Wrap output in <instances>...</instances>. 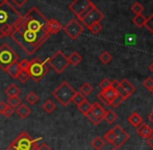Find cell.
Listing matches in <instances>:
<instances>
[{"mask_svg": "<svg viewBox=\"0 0 153 150\" xmlns=\"http://www.w3.org/2000/svg\"><path fill=\"white\" fill-rule=\"evenodd\" d=\"M15 112H16V114L20 118L25 119V118H27L29 115H30L31 110H30V108H29L28 105H26V104H24V103H21L20 105L16 108V111H15Z\"/></svg>", "mask_w": 153, "mask_h": 150, "instance_id": "obj_16", "label": "cell"}, {"mask_svg": "<svg viewBox=\"0 0 153 150\" xmlns=\"http://www.w3.org/2000/svg\"><path fill=\"white\" fill-rule=\"evenodd\" d=\"M113 129L116 134V140L115 143H114V146H115V148L118 149L122 147L129 140V134H127L124 128H122L121 125H116Z\"/></svg>", "mask_w": 153, "mask_h": 150, "instance_id": "obj_10", "label": "cell"}, {"mask_svg": "<svg viewBox=\"0 0 153 150\" xmlns=\"http://www.w3.org/2000/svg\"><path fill=\"white\" fill-rule=\"evenodd\" d=\"M78 110H79V112H80L81 114H83V115H87L89 112H91V108H92V104L90 103L88 100H85V101L82 102L81 104H79L78 106Z\"/></svg>", "mask_w": 153, "mask_h": 150, "instance_id": "obj_27", "label": "cell"}, {"mask_svg": "<svg viewBox=\"0 0 153 150\" xmlns=\"http://www.w3.org/2000/svg\"><path fill=\"white\" fill-rule=\"evenodd\" d=\"M39 99H40V98H39V96L36 95L34 92H30V93L26 95V101L28 102L29 104H31V105L38 103Z\"/></svg>", "mask_w": 153, "mask_h": 150, "instance_id": "obj_32", "label": "cell"}, {"mask_svg": "<svg viewBox=\"0 0 153 150\" xmlns=\"http://www.w3.org/2000/svg\"><path fill=\"white\" fill-rule=\"evenodd\" d=\"M20 71H21V68H20V66H19V62H16V63L12 64V65L7 68V70H6L5 72H7V73L10 75V77H13V78H17V76H18Z\"/></svg>", "mask_w": 153, "mask_h": 150, "instance_id": "obj_19", "label": "cell"}, {"mask_svg": "<svg viewBox=\"0 0 153 150\" xmlns=\"http://www.w3.org/2000/svg\"><path fill=\"white\" fill-rule=\"evenodd\" d=\"M123 101H124V99H123L121 96L118 94V96L115 98V100L111 103V106H113V108H118V106H119Z\"/></svg>", "mask_w": 153, "mask_h": 150, "instance_id": "obj_41", "label": "cell"}, {"mask_svg": "<svg viewBox=\"0 0 153 150\" xmlns=\"http://www.w3.org/2000/svg\"><path fill=\"white\" fill-rule=\"evenodd\" d=\"M5 94L8 96V97H14V96H19L21 94V89L16 85L15 83H12L7 88L5 89Z\"/></svg>", "mask_w": 153, "mask_h": 150, "instance_id": "obj_18", "label": "cell"}, {"mask_svg": "<svg viewBox=\"0 0 153 150\" xmlns=\"http://www.w3.org/2000/svg\"><path fill=\"white\" fill-rule=\"evenodd\" d=\"M19 62V55L8 44L4 43L0 47V68L4 71L7 70L12 64Z\"/></svg>", "mask_w": 153, "mask_h": 150, "instance_id": "obj_6", "label": "cell"}, {"mask_svg": "<svg viewBox=\"0 0 153 150\" xmlns=\"http://www.w3.org/2000/svg\"><path fill=\"white\" fill-rule=\"evenodd\" d=\"M79 92H80L83 96H89V95H91L93 92V87L89 82H85L80 87V91Z\"/></svg>", "mask_w": 153, "mask_h": 150, "instance_id": "obj_30", "label": "cell"}, {"mask_svg": "<svg viewBox=\"0 0 153 150\" xmlns=\"http://www.w3.org/2000/svg\"><path fill=\"white\" fill-rule=\"evenodd\" d=\"M98 100H100V102L103 104V105H105V106H111V103H109L108 101L106 100V98L104 97V95H103V93H102V91L100 92V93L98 94Z\"/></svg>", "mask_w": 153, "mask_h": 150, "instance_id": "obj_42", "label": "cell"}, {"mask_svg": "<svg viewBox=\"0 0 153 150\" xmlns=\"http://www.w3.org/2000/svg\"><path fill=\"white\" fill-rule=\"evenodd\" d=\"M68 59H69V64H71L73 66H77L82 61V56L77 51H73L70 54V56H68Z\"/></svg>", "mask_w": 153, "mask_h": 150, "instance_id": "obj_20", "label": "cell"}, {"mask_svg": "<svg viewBox=\"0 0 153 150\" xmlns=\"http://www.w3.org/2000/svg\"><path fill=\"white\" fill-rule=\"evenodd\" d=\"M46 29L49 35H56L62 29V25L56 19H48L46 24Z\"/></svg>", "mask_w": 153, "mask_h": 150, "instance_id": "obj_12", "label": "cell"}, {"mask_svg": "<svg viewBox=\"0 0 153 150\" xmlns=\"http://www.w3.org/2000/svg\"><path fill=\"white\" fill-rule=\"evenodd\" d=\"M88 29H89V30L91 31L92 33H94V35H97V33H100L101 29H102V25H101L100 22H97V23H94V24H92L91 26L88 27Z\"/></svg>", "mask_w": 153, "mask_h": 150, "instance_id": "obj_33", "label": "cell"}, {"mask_svg": "<svg viewBox=\"0 0 153 150\" xmlns=\"http://www.w3.org/2000/svg\"><path fill=\"white\" fill-rule=\"evenodd\" d=\"M146 140H147V144L149 145L151 148H153V134L151 137H149L148 139H146Z\"/></svg>", "mask_w": 153, "mask_h": 150, "instance_id": "obj_50", "label": "cell"}, {"mask_svg": "<svg viewBox=\"0 0 153 150\" xmlns=\"http://www.w3.org/2000/svg\"><path fill=\"white\" fill-rule=\"evenodd\" d=\"M7 105L12 106L13 108H17L21 103H22V99L19 96H14V97H8L7 101H6Z\"/></svg>", "mask_w": 153, "mask_h": 150, "instance_id": "obj_26", "label": "cell"}, {"mask_svg": "<svg viewBox=\"0 0 153 150\" xmlns=\"http://www.w3.org/2000/svg\"><path fill=\"white\" fill-rule=\"evenodd\" d=\"M143 85H144V87H145L147 90L151 91V89L153 88V78H151V77H147V78H146L145 80H144Z\"/></svg>", "mask_w": 153, "mask_h": 150, "instance_id": "obj_38", "label": "cell"}, {"mask_svg": "<svg viewBox=\"0 0 153 150\" xmlns=\"http://www.w3.org/2000/svg\"><path fill=\"white\" fill-rule=\"evenodd\" d=\"M128 122L130 123V125H132L133 127L137 128V126H140L142 123H143V117H142L137 112H133L132 114L129 115Z\"/></svg>", "mask_w": 153, "mask_h": 150, "instance_id": "obj_15", "label": "cell"}, {"mask_svg": "<svg viewBox=\"0 0 153 150\" xmlns=\"http://www.w3.org/2000/svg\"><path fill=\"white\" fill-rule=\"evenodd\" d=\"M22 18V15L8 0H0V30L6 25L15 28Z\"/></svg>", "mask_w": 153, "mask_h": 150, "instance_id": "obj_2", "label": "cell"}, {"mask_svg": "<svg viewBox=\"0 0 153 150\" xmlns=\"http://www.w3.org/2000/svg\"><path fill=\"white\" fill-rule=\"evenodd\" d=\"M116 91L118 92V94H119V95L121 96V97H122V98H123V99H124V100H126L127 98L129 97V95H128V94L126 93V92L124 91V89H123V88L121 87V85H120V87L118 88V89L116 90Z\"/></svg>", "mask_w": 153, "mask_h": 150, "instance_id": "obj_45", "label": "cell"}, {"mask_svg": "<svg viewBox=\"0 0 153 150\" xmlns=\"http://www.w3.org/2000/svg\"><path fill=\"white\" fill-rule=\"evenodd\" d=\"M103 18H104L103 14L101 13V10H99V8H97V6H96V7L93 8L85 18L81 19L80 22L82 23V25H85V26L88 28V27L91 26V25L94 24V23L100 22Z\"/></svg>", "mask_w": 153, "mask_h": 150, "instance_id": "obj_9", "label": "cell"}, {"mask_svg": "<svg viewBox=\"0 0 153 150\" xmlns=\"http://www.w3.org/2000/svg\"><path fill=\"white\" fill-rule=\"evenodd\" d=\"M146 20H147V18L143 14H140V15H135V17L132 19V22L137 28H142V27L145 26Z\"/></svg>", "mask_w": 153, "mask_h": 150, "instance_id": "obj_21", "label": "cell"}, {"mask_svg": "<svg viewBox=\"0 0 153 150\" xmlns=\"http://www.w3.org/2000/svg\"><path fill=\"white\" fill-rule=\"evenodd\" d=\"M103 120H105L107 123L111 124V123H114V122H116L118 120V115L114 112V111L108 110V111H106V112H105V115H104Z\"/></svg>", "mask_w": 153, "mask_h": 150, "instance_id": "obj_24", "label": "cell"}, {"mask_svg": "<svg viewBox=\"0 0 153 150\" xmlns=\"http://www.w3.org/2000/svg\"><path fill=\"white\" fill-rule=\"evenodd\" d=\"M75 93H76V91L68 81H62L61 85L53 91L52 95L62 105L67 106L72 101V98Z\"/></svg>", "mask_w": 153, "mask_h": 150, "instance_id": "obj_4", "label": "cell"}, {"mask_svg": "<svg viewBox=\"0 0 153 150\" xmlns=\"http://www.w3.org/2000/svg\"><path fill=\"white\" fill-rule=\"evenodd\" d=\"M85 117H87V118H88V119H89V120H90V121H91V122H92V123H93V124H94V125H99V124H100V123H101V122H100V121H99V120H98V119H97V118H96V117H95V116H94V115H93V114H92L91 112H89V113H88V114H87V115H85Z\"/></svg>", "mask_w": 153, "mask_h": 150, "instance_id": "obj_39", "label": "cell"}, {"mask_svg": "<svg viewBox=\"0 0 153 150\" xmlns=\"http://www.w3.org/2000/svg\"><path fill=\"white\" fill-rule=\"evenodd\" d=\"M101 91H106V90L111 89V80H109L108 78H104L101 80V82L99 83Z\"/></svg>", "mask_w": 153, "mask_h": 150, "instance_id": "obj_34", "label": "cell"}, {"mask_svg": "<svg viewBox=\"0 0 153 150\" xmlns=\"http://www.w3.org/2000/svg\"><path fill=\"white\" fill-rule=\"evenodd\" d=\"M12 1L17 7H22V6L27 2V0H12Z\"/></svg>", "mask_w": 153, "mask_h": 150, "instance_id": "obj_46", "label": "cell"}, {"mask_svg": "<svg viewBox=\"0 0 153 150\" xmlns=\"http://www.w3.org/2000/svg\"><path fill=\"white\" fill-rule=\"evenodd\" d=\"M120 85L124 89V91L126 92L129 96L132 95L135 92V87L128 80V79H123L122 81H120Z\"/></svg>", "mask_w": 153, "mask_h": 150, "instance_id": "obj_17", "label": "cell"}, {"mask_svg": "<svg viewBox=\"0 0 153 150\" xmlns=\"http://www.w3.org/2000/svg\"><path fill=\"white\" fill-rule=\"evenodd\" d=\"M105 108H103L102 105H101L99 102H94V103L92 104V108H91V113L93 115L95 116V117L97 118V119L99 120V121H102L103 118H104V115H105Z\"/></svg>", "mask_w": 153, "mask_h": 150, "instance_id": "obj_14", "label": "cell"}, {"mask_svg": "<svg viewBox=\"0 0 153 150\" xmlns=\"http://www.w3.org/2000/svg\"><path fill=\"white\" fill-rule=\"evenodd\" d=\"M145 27L150 31V33H153V15H151V16L147 18L146 23H145Z\"/></svg>", "mask_w": 153, "mask_h": 150, "instance_id": "obj_37", "label": "cell"}, {"mask_svg": "<svg viewBox=\"0 0 153 150\" xmlns=\"http://www.w3.org/2000/svg\"><path fill=\"white\" fill-rule=\"evenodd\" d=\"M38 140L33 139L27 131H23L6 150H38Z\"/></svg>", "mask_w": 153, "mask_h": 150, "instance_id": "obj_3", "label": "cell"}, {"mask_svg": "<svg viewBox=\"0 0 153 150\" xmlns=\"http://www.w3.org/2000/svg\"><path fill=\"white\" fill-rule=\"evenodd\" d=\"M137 134L139 136H141L143 139H148L153 134V129L150 125H148L147 123H144L143 122L141 125L137 127Z\"/></svg>", "mask_w": 153, "mask_h": 150, "instance_id": "obj_13", "label": "cell"}, {"mask_svg": "<svg viewBox=\"0 0 153 150\" xmlns=\"http://www.w3.org/2000/svg\"><path fill=\"white\" fill-rule=\"evenodd\" d=\"M27 72L30 78L33 79L34 81H40L49 72V66L47 65L46 61L43 62L39 57H34L32 61H29Z\"/></svg>", "mask_w": 153, "mask_h": 150, "instance_id": "obj_5", "label": "cell"}, {"mask_svg": "<svg viewBox=\"0 0 153 150\" xmlns=\"http://www.w3.org/2000/svg\"><path fill=\"white\" fill-rule=\"evenodd\" d=\"M148 118H149V121L151 122L153 124V111H151V113L149 114V116H148Z\"/></svg>", "mask_w": 153, "mask_h": 150, "instance_id": "obj_51", "label": "cell"}, {"mask_svg": "<svg viewBox=\"0 0 153 150\" xmlns=\"http://www.w3.org/2000/svg\"><path fill=\"white\" fill-rule=\"evenodd\" d=\"M42 108H43V110H44L46 113L51 114V113H53L55 111V108H56V104H55L54 102L52 101V100L47 99L46 101L43 103Z\"/></svg>", "mask_w": 153, "mask_h": 150, "instance_id": "obj_23", "label": "cell"}, {"mask_svg": "<svg viewBox=\"0 0 153 150\" xmlns=\"http://www.w3.org/2000/svg\"><path fill=\"white\" fill-rule=\"evenodd\" d=\"M62 29H64L65 33H66L68 37H70L72 40H76V39L83 33L85 27H83L82 23L79 22L78 20L72 19V20H70L64 27H62Z\"/></svg>", "mask_w": 153, "mask_h": 150, "instance_id": "obj_8", "label": "cell"}, {"mask_svg": "<svg viewBox=\"0 0 153 150\" xmlns=\"http://www.w3.org/2000/svg\"><path fill=\"white\" fill-rule=\"evenodd\" d=\"M102 93H103L104 97L106 98V100L109 102V103H111V102L115 100V98L118 96V92L116 91V90H114L113 88L106 90V91H102Z\"/></svg>", "mask_w": 153, "mask_h": 150, "instance_id": "obj_22", "label": "cell"}, {"mask_svg": "<svg viewBox=\"0 0 153 150\" xmlns=\"http://www.w3.org/2000/svg\"><path fill=\"white\" fill-rule=\"evenodd\" d=\"M85 100H87V99H85V96H83L80 92H76V93L74 94V96H73V98H72V102H74L77 106H78L79 104L82 103Z\"/></svg>", "mask_w": 153, "mask_h": 150, "instance_id": "obj_31", "label": "cell"}, {"mask_svg": "<svg viewBox=\"0 0 153 150\" xmlns=\"http://www.w3.org/2000/svg\"><path fill=\"white\" fill-rule=\"evenodd\" d=\"M94 7H96V5H95V4L92 2V4H91V5H89V6H88V7L85 8V10H83V13H82V14H81L80 16L78 17V19H79V20H81V19H82V18H85V17L87 16V15L89 14V13L91 12V10H92Z\"/></svg>", "mask_w": 153, "mask_h": 150, "instance_id": "obj_40", "label": "cell"}, {"mask_svg": "<svg viewBox=\"0 0 153 150\" xmlns=\"http://www.w3.org/2000/svg\"><path fill=\"white\" fill-rule=\"evenodd\" d=\"M99 59H100L104 65H107V64H109L111 62L113 56H111V54L108 52V51H103V52L99 55Z\"/></svg>", "mask_w": 153, "mask_h": 150, "instance_id": "obj_29", "label": "cell"}, {"mask_svg": "<svg viewBox=\"0 0 153 150\" xmlns=\"http://www.w3.org/2000/svg\"><path fill=\"white\" fill-rule=\"evenodd\" d=\"M14 113H15V108H13L12 106L7 105L5 110H4V112L2 113V115L5 116V117H12V116L14 115Z\"/></svg>", "mask_w": 153, "mask_h": 150, "instance_id": "obj_43", "label": "cell"}, {"mask_svg": "<svg viewBox=\"0 0 153 150\" xmlns=\"http://www.w3.org/2000/svg\"><path fill=\"white\" fill-rule=\"evenodd\" d=\"M91 4H92L91 0H74V1L69 5V8H70L71 12L78 18L83 13V10L89 5H91Z\"/></svg>", "mask_w": 153, "mask_h": 150, "instance_id": "obj_11", "label": "cell"}, {"mask_svg": "<svg viewBox=\"0 0 153 150\" xmlns=\"http://www.w3.org/2000/svg\"><path fill=\"white\" fill-rule=\"evenodd\" d=\"M150 92H151V93L153 94V88H152V89H151V91H150Z\"/></svg>", "mask_w": 153, "mask_h": 150, "instance_id": "obj_53", "label": "cell"}, {"mask_svg": "<svg viewBox=\"0 0 153 150\" xmlns=\"http://www.w3.org/2000/svg\"><path fill=\"white\" fill-rule=\"evenodd\" d=\"M38 150H53V149L50 148L46 143H43V144H41L40 146L38 147Z\"/></svg>", "mask_w": 153, "mask_h": 150, "instance_id": "obj_47", "label": "cell"}, {"mask_svg": "<svg viewBox=\"0 0 153 150\" xmlns=\"http://www.w3.org/2000/svg\"><path fill=\"white\" fill-rule=\"evenodd\" d=\"M103 139H104L105 142L109 143L111 145H114L115 140H116V134H115V131H114V129H109L108 131L104 134Z\"/></svg>", "mask_w": 153, "mask_h": 150, "instance_id": "obj_28", "label": "cell"}, {"mask_svg": "<svg viewBox=\"0 0 153 150\" xmlns=\"http://www.w3.org/2000/svg\"><path fill=\"white\" fill-rule=\"evenodd\" d=\"M6 106H7V103L4 101H1L0 102V114L2 115V113L4 112V110L6 108Z\"/></svg>", "mask_w": 153, "mask_h": 150, "instance_id": "obj_49", "label": "cell"}, {"mask_svg": "<svg viewBox=\"0 0 153 150\" xmlns=\"http://www.w3.org/2000/svg\"><path fill=\"white\" fill-rule=\"evenodd\" d=\"M13 40L28 55H32L50 37L48 31H33L25 28L20 24L17 25L10 35Z\"/></svg>", "mask_w": 153, "mask_h": 150, "instance_id": "obj_1", "label": "cell"}, {"mask_svg": "<svg viewBox=\"0 0 153 150\" xmlns=\"http://www.w3.org/2000/svg\"><path fill=\"white\" fill-rule=\"evenodd\" d=\"M92 146L95 150H101L105 146V141L101 137H96L94 140L92 141Z\"/></svg>", "mask_w": 153, "mask_h": 150, "instance_id": "obj_25", "label": "cell"}, {"mask_svg": "<svg viewBox=\"0 0 153 150\" xmlns=\"http://www.w3.org/2000/svg\"><path fill=\"white\" fill-rule=\"evenodd\" d=\"M119 87H120V81H119V80L115 79V80L111 81V88H113L114 90H117Z\"/></svg>", "mask_w": 153, "mask_h": 150, "instance_id": "obj_48", "label": "cell"}, {"mask_svg": "<svg viewBox=\"0 0 153 150\" xmlns=\"http://www.w3.org/2000/svg\"><path fill=\"white\" fill-rule=\"evenodd\" d=\"M17 78H18L21 82L24 83V82H26L29 78H30V76H29V74H28V72H27V71H25V70H21V71L19 72Z\"/></svg>", "mask_w": 153, "mask_h": 150, "instance_id": "obj_35", "label": "cell"}, {"mask_svg": "<svg viewBox=\"0 0 153 150\" xmlns=\"http://www.w3.org/2000/svg\"><path fill=\"white\" fill-rule=\"evenodd\" d=\"M149 70H150V71H151L152 73H153V62H152L151 64H150V66H149Z\"/></svg>", "mask_w": 153, "mask_h": 150, "instance_id": "obj_52", "label": "cell"}, {"mask_svg": "<svg viewBox=\"0 0 153 150\" xmlns=\"http://www.w3.org/2000/svg\"><path fill=\"white\" fill-rule=\"evenodd\" d=\"M19 66H20L21 70H25V71H27L28 66H29V61H27L26 59H22L21 62H19Z\"/></svg>", "mask_w": 153, "mask_h": 150, "instance_id": "obj_44", "label": "cell"}, {"mask_svg": "<svg viewBox=\"0 0 153 150\" xmlns=\"http://www.w3.org/2000/svg\"><path fill=\"white\" fill-rule=\"evenodd\" d=\"M47 65L50 66L56 73H62L67 69L70 64H69L68 56L65 55L62 50H57L51 57L47 59Z\"/></svg>", "mask_w": 153, "mask_h": 150, "instance_id": "obj_7", "label": "cell"}, {"mask_svg": "<svg viewBox=\"0 0 153 150\" xmlns=\"http://www.w3.org/2000/svg\"><path fill=\"white\" fill-rule=\"evenodd\" d=\"M111 150H118L117 148H113V149H111Z\"/></svg>", "mask_w": 153, "mask_h": 150, "instance_id": "obj_54", "label": "cell"}, {"mask_svg": "<svg viewBox=\"0 0 153 150\" xmlns=\"http://www.w3.org/2000/svg\"><path fill=\"white\" fill-rule=\"evenodd\" d=\"M131 10H132L135 15H140L144 12V6L142 5L140 2H135V3L131 6Z\"/></svg>", "mask_w": 153, "mask_h": 150, "instance_id": "obj_36", "label": "cell"}]
</instances>
